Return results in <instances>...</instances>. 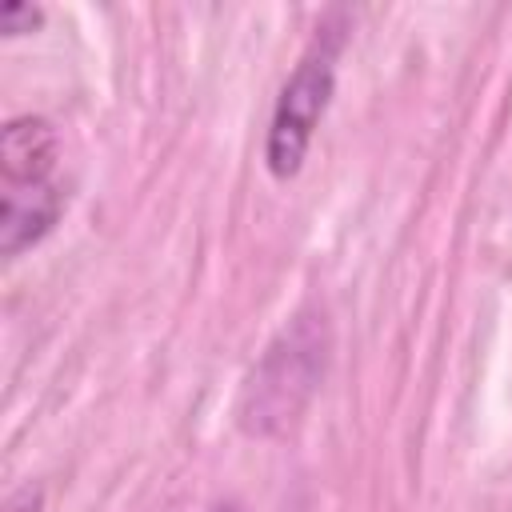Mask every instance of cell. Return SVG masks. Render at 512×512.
<instances>
[{
    "instance_id": "cell-5",
    "label": "cell",
    "mask_w": 512,
    "mask_h": 512,
    "mask_svg": "<svg viewBox=\"0 0 512 512\" xmlns=\"http://www.w3.org/2000/svg\"><path fill=\"white\" fill-rule=\"evenodd\" d=\"M36 508H40V488H32V484L16 488L8 496V504H4V512H36Z\"/></svg>"
},
{
    "instance_id": "cell-4",
    "label": "cell",
    "mask_w": 512,
    "mask_h": 512,
    "mask_svg": "<svg viewBox=\"0 0 512 512\" xmlns=\"http://www.w3.org/2000/svg\"><path fill=\"white\" fill-rule=\"evenodd\" d=\"M44 20V12L36 4H20V0H8L0 4V32L4 36H24V32H36Z\"/></svg>"
},
{
    "instance_id": "cell-2",
    "label": "cell",
    "mask_w": 512,
    "mask_h": 512,
    "mask_svg": "<svg viewBox=\"0 0 512 512\" xmlns=\"http://www.w3.org/2000/svg\"><path fill=\"white\" fill-rule=\"evenodd\" d=\"M340 48H344V12H328V20L308 40V48L300 52L296 68L288 72L272 104V120L264 136V168L272 172V180H292L304 168L312 136L336 92Z\"/></svg>"
},
{
    "instance_id": "cell-1",
    "label": "cell",
    "mask_w": 512,
    "mask_h": 512,
    "mask_svg": "<svg viewBox=\"0 0 512 512\" xmlns=\"http://www.w3.org/2000/svg\"><path fill=\"white\" fill-rule=\"evenodd\" d=\"M60 136L44 116H12L0 132V252L16 260L64 216Z\"/></svg>"
},
{
    "instance_id": "cell-3",
    "label": "cell",
    "mask_w": 512,
    "mask_h": 512,
    "mask_svg": "<svg viewBox=\"0 0 512 512\" xmlns=\"http://www.w3.org/2000/svg\"><path fill=\"white\" fill-rule=\"evenodd\" d=\"M324 368V340L312 324H292L280 332V340L268 348L260 368L248 380V400L240 408V424L248 432H268L272 424L288 420L292 408L312 392L316 376Z\"/></svg>"
}]
</instances>
